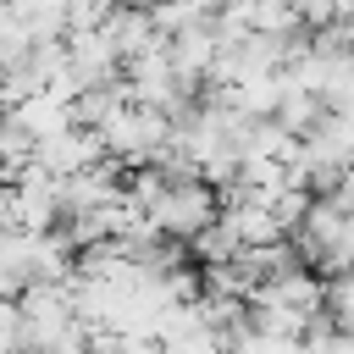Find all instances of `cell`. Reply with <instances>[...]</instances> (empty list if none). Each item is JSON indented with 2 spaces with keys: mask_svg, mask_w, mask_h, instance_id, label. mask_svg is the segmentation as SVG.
I'll return each instance as SVG.
<instances>
[{
  "mask_svg": "<svg viewBox=\"0 0 354 354\" xmlns=\"http://www.w3.org/2000/svg\"><path fill=\"white\" fill-rule=\"evenodd\" d=\"M326 304H332V321H337L343 332H354V266L332 277V288H326Z\"/></svg>",
  "mask_w": 354,
  "mask_h": 354,
  "instance_id": "6da1fadb",
  "label": "cell"
}]
</instances>
